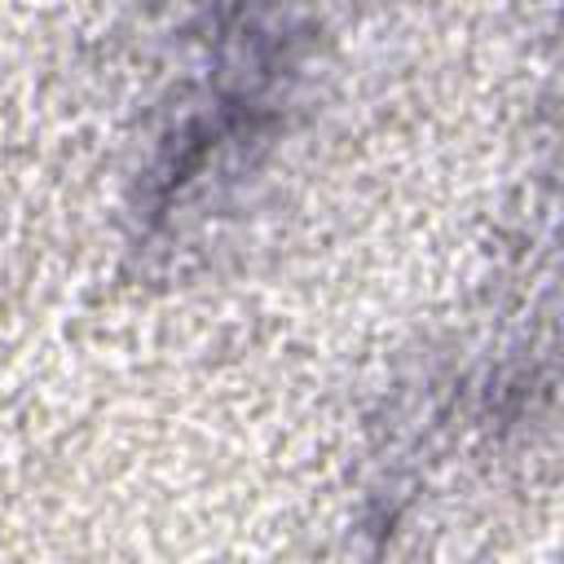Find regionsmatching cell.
<instances>
[]
</instances>
